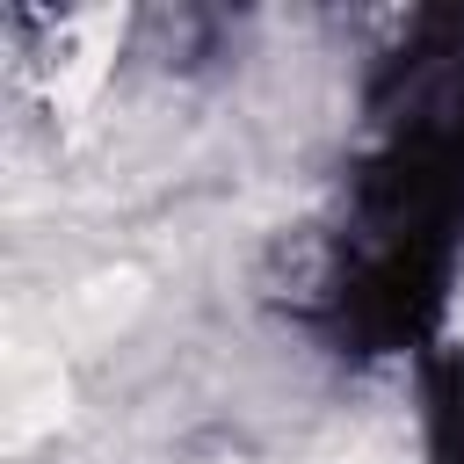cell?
I'll return each mask as SVG.
<instances>
[{
  "label": "cell",
  "mask_w": 464,
  "mask_h": 464,
  "mask_svg": "<svg viewBox=\"0 0 464 464\" xmlns=\"http://www.w3.org/2000/svg\"><path fill=\"white\" fill-rule=\"evenodd\" d=\"M420 457L464 464V348L420 355Z\"/></svg>",
  "instance_id": "obj_1"
}]
</instances>
